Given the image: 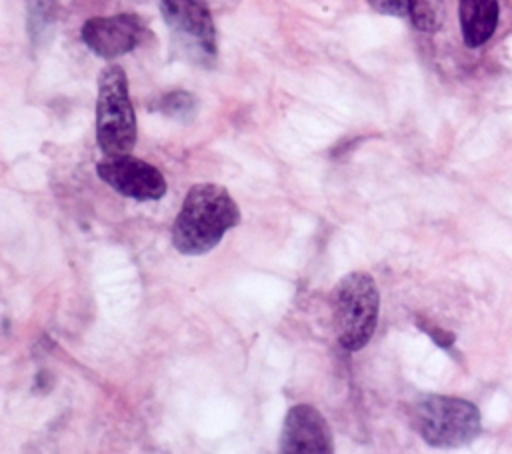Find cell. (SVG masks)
Wrapping results in <instances>:
<instances>
[{
	"mask_svg": "<svg viewBox=\"0 0 512 454\" xmlns=\"http://www.w3.org/2000/svg\"><path fill=\"white\" fill-rule=\"evenodd\" d=\"M460 34L468 48L484 46L500 22L498 0H458Z\"/></svg>",
	"mask_w": 512,
	"mask_h": 454,
	"instance_id": "9c48e42d",
	"label": "cell"
},
{
	"mask_svg": "<svg viewBox=\"0 0 512 454\" xmlns=\"http://www.w3.org/2000/svg\"><path fill=\"white\" fill-rule=\"evenodd\" d=\"M240 218V208L224 186L194 184L172 224V244L184 256L206 254Z\"/></svg>",
	"mask_w": 512,
	"mask_h": 454,
	"instance_id": "6da1fadb",
	"label": "cell"
},
{
	"mask_svg": "<svg viewBox=\"0 0 512 454\" xmlns=\"http://www.w3.org/2000/svg\"><path fill=\"white\" fill-rule=\"evenodd\" d=\"M96 142L104 156L130 154L136 144V114L126 72L118 64H108L98 78Z\"/></svg>",
	"mask_w": 512,
	"mask_h": 454,
	"instance_id": "3957f363",
	"label": "cell"
},
{
	"mask_svg": "<svg viewBox=\"0 0 512 454\" xmlns=\"http://www.w3.org/2000/svg\"><path fill=\"white\" fill-rule=\"evenodd\" d=\"M160 14L178 44L196 60L216 58V28L206 0H158Z\"/></svg>",
	"mask_w": 512,
	"mask_h": 454,
	"instance_id": "5b68a950",
	"label": "cell"
},
{
	"mask_svg": "<svg viewBox=\"0 0 512 454\" xmlns=\"http://www.w3.org/2000/svg\"><path fill=\"white\" fill-rule=\"evenodd\" d=\"M96 174L118 194L140 202L160 200L168 190L164 174L154 164L132 154L106 156L96 164Z\"/></svg>",
	"mask_w": 512,
	"mask_h": 454,
	"instance_id": "8992f818",
	"label": "cell"
},
{
	"mask_svg": "<svg viewBox=\"0 0 512 454\" xmlns=\"http://www.w3.org/2000/svg\"><path fill=\"white\" fill-rule=\"evenodd\" d=\"M418 326L428 334V336H432L434 338V342L438 344V346H442V348H448V346H452V342H454V336L450 334V332H446V330H442V328H438V326H434V324H426V322H420L418 320Z\"/></svg>",
	"mask_w": 512,
	"mask_h": 454,
	"instance_id": "7c38bea8",
	"label": "cell"
},
{
	"mask_svg": "<svg viewBox=\"0 0 512 454\" xmlns=\"http://www.w3.org/2000/svg\"><path fill=\"white\" fill-rule=\"evenodd\" d=\"M410 416L414 430L434 448L464 446L472 442L482 428L478 408L456 396H426L414 404Z\"/></svg>",
	"mask_w": 512,
	"mask_h": 454,
	"instance_id": "277c9868",
	"label": "cell"
},
{
	"mask_svg": "<svg viewBox=\"0 0 512 454\" xmlns=\"http://www.w3.org/2000/svg\"><path fill=\"white\" fill-rule=\"evenodd\" d=\"M376 12L386 14V16H410V8H412V0H366Z\"/></svg>",
	"mask_w": 512,
	"mask_h": 454,
	"instance_id": "8fae6325",
	"label": "cell"
},
{
	"mask_svg": "<svg viewBox=\"0 0 512 454\" xmlns=\"http://www.w3.org/2000/svg\"><path fill=\"white\" fill-rule=\"evenodd\" d=\"M334 438L328 420L310 404H296L286 412L280 432L284 454H330Z\"/></svg>",
	"mask_w": 512,
	"mask_h": 454,
	"instance_id": "ba28073f",
	"label": "cell"
},
{
	"mask_svg": "<svg viewBox=\"0 0 512 454\" xmlns=\"http://www.w3.org/2000/svg\"><path fill=\"white\" fill-rule=\"evenodd\" d=\"M380 294L376 280L362 270L350 272L332 292V316L338 344L346 352L362 350L378 326Z\"/></svg>",
	"mask_w": 512,
	"mask_h": 454,
	"instance_id": "7a4b0ae2",
	"label": "cell"
},
{
	"mask_svg": "<svg viewBox=\"0 0 512 454\" xmlns=\"http://www.w3.org/2000/svg\"><path fill=\"white\" fill-rule=\"evenodd\" d=\"M146 28L136 14L96 16L84 22L80 36L82 42L100 58L114 60L132 52L144 36Z\"/></svg>",
	"mask_w": 512,
	"mask_h": 454,
	"instance_id": "52a82bcc",
	"label": "cell"
},
{
	"mask_svg": "<svg viewBox=\"0 0 512 454\" xmlns=\"http://www.w3.org/2000/svg\"><path fill=\"white\" fill-rule=\"evenodd\" d=\"M160 110L172 118H188L194 112V98L188 92H170L160 100Z\"/></svg>",
	"mask_w": 512,
	"mask_h": 454,
	"instance_id": "30bf717a",
	"label": "cell"
}]
</instances>
